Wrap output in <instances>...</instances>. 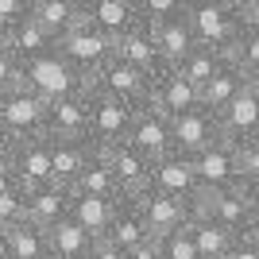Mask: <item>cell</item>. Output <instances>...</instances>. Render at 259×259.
<instances>
[{
	"instance_id": "6da1fadb",
	"label": "cell",
	"mask_w": 259,
	"mask_h": 259,
	"mask_svg": "<svg viewBox=\"0 0 259 259\" xmlns=\"http://www.w3.org/2000/svg\"><path fill=\"white\" fill-rule=\"evenodd\" d=\"M182 16L190 23V31H194V43L213 51V54H221V58L232 54L240 31H244L232 0H186Z\"/></svg>"
},
{
	"instance_id": "7a4b0ae2",
	"label": "cell",
	"mask_w": 259,
	"mask_h": 259,
	"mask_svg": "<svg viewBox=\"0 0 259 259\" xmlns=\"http://www.w3.org/2000/svg\"><path fill=\"white\" fill-rule=\"evenodd\" d=\"M20 85L31 89L35 97L47 101V105L89 93V81L77 74L70 62H66L62 54H58V47H54V51H47V54H39V58L20 62Z\"/></svg>"
},
{
	"instance_id": "3957f363",
	"label": "cell",
	"mask_w": 259,
	"mask_h": 259,
	"mask_svg": "<svg viewBox=\"0 0 259 259\" xmlns=\"http://www.w3.org/2000/svg\"><path fill=\"white\" fill-rule=\"evenodd\" d=\"M89 93L120 101V105H128V108H147L151 105V77L140 74L136 66L120 62V58H108L97 74L89 77Z\"/></svg>"
},
{
	"instance_id": "277c9868",
	"label": "cell",
	"mask_w": 259,
	"mask_h": 259,
	"mask_svg": "<svg viewBox=\"0 0 259 259\" xmlns=\"http://www.w3.org/2000/svg\"><path fill=\"white\" fill-rule=\"evenodd\" d=\"M194 217L225 228L232 236H251V194L244 186L221 190V194H201L194 201Z\"/></svg>"
},
{
	"instance_id": "5b68a950",
	"label": "cell",
	"mask_w": 259,
	"mask_h": 259,
	"mask_svg": "<svg viewBox=\"0 0 259 259\" xmlns=\"http://www.w3.org/2000/svg\"><path fill=\"white\" fill-rule=\"evenodd\" d=\"M58 54H62L66 62H70L77 74L89 81V77H93L101 66L112 58V39H105L97 27H89V23L77 16V23L62 35V39H58Z\"/></svg>"
},
{
	"instance_id": "8992f818",
	"label": "cell",
	"mask_w": 259,
	"mask_h": 259,
	"mask_svg": "<svg viewBox=\"0 0 259 259\" xmlns=\"http://www.w3.org/2000/svg\"><path fill=\"white\" fill-rule=\"evenodd\" d=\"M132 120H136V108L89 93V136H85L89 147L93 151H108V147L124 143L132 132Z\"/></svg>"
},
{
	"instance_id": "52a82bcc",
	"label": "cell",
	"mask_w": 259,
	"mask_h": 259,
	"mask_svg": "<svg viewBox=\"0 0 259 259\" xmlns=\"http://www.w3.org/2000/svg\"><path fill=\"white\" fill-rule=\"evenodd\" d=\"M43 120H47V101H39L31 89H12L0 97V128L16 140H31L43 136Z\"/></svg>"
},
{
	"instance_id": "ba28073f",
	"label": "cell",
	"mask_w": 259,
	"mask_h": 259,
	"mask_svg": "<svg viewBox=\"0 0 259 259\" xmlns=\"http://www.w3.org/2000/svg\"><path fill=\"white\" fill-rule=\"evenodd\" d=\"M197 174L201 194H221V190H236L240 186V162H236V147L228 140H217L213 147H205L201 155L190 159Z\"/></svg>"
},
{
	"instance_id": "9c48e42d",
	"label": "cell",
	"mask_w": 259,
	"mask_h": 259,
	"mask_svg": "<svg viewBox=\"0 0 259 259\" xmlns=\"http://www.w3.org/2000/svg\"><path fill=\"white\" fill-rule=\"evenodd\" d=\"M151 108L162 112L166 120H178V116H186V112L201 108V89H197L194 81H186L182 70L162 66L159 74L151 77Z\"/></svg>"
},
{
	"instance_id": "30bf717a",
	"label": "cell",
	"mask_w": 259,
	"mask_h": 259,
	"mask_svg": "<svg viewBox=\"0 0 259 259\" xmlns=\"http://www.w3.org/2000/svg\"><path fill=\"white\" fill-rule=\"evenodd\" d=\"M136 205H140L143 221H147L151 240L170 236V232H178V228H186L190 221H194V205H190V201H178V197L155 194V190H143V194L136 197Z\"/></svg>"
},
{
	"instance_id": "8fae6325",
	"label": "cell",
	"mask_w": 259,
	"mask_h": 259,
	"mask_svg": "<svg viewBox=\"0 0 259 259\" xmlns=\"http://www.w3.org/2000/svg\"><path fill=\"white\" fill-rule=\"evenodd\" d=\"M97 155H105L108 170H112V178L120 186V197H140L143 190H151V159L140 155L128 140L108 147V151H97Z\"/></svg>"
},
{
	"instance_id": "7c38bea8",
	"label": "cell",
	"mask_w": 259,
	"mask_h": 259,
	"mask_svg": "<svg viewBox=\"0 0 259 259\" xmlns=\"http://www.w3.org/2000/svg\"><path fill=\"white\" fill-rule=\"evenodd\" d=\"M8 170L16 174V182H20L23 194L51 182V147H47L43 136H31V140H16L12 143Z\"/></svg>"
},
{
	"instance_id": "4fadbf2b",
	"label": "cell",
	"mask_w": 259,
	"mask_h": 259,
	"mask_svg": "<svg viewBox=\"0 0 259 259\" xmlns=\"http://www.w3.org/2000/svg\"><path fill=\"white\" fill-rule=\"evenodd\" d=\"M128 143L136 147L140 155H147L151 162L174 155V132H170V120L155 112L151 105L147 108H136V120H132V132H128Z\"/></svg>"
},
{
	"instance_id": "5bb4252c",
	"label": "cell",
	"mask_w": 259,
	"mask_h": 259,
	"mask_svg": "<svg viewBox=\"0 0 259 259\" xmlns=\"http://www.w3.org/2000/svg\"><path fill=\"white\" fill-rule=\"evenodd\" d=\"M170 132H174V155H182V159H194V155H201L205 147H213L221 140L217 116L209 108H194V112L170 120Z\"/></svg>"
},
{
	"instance_id": "9a60e30c",
	"label": "cell",
	"mask_w": 259,
	"mask_h": 259,
	"mask_svg": "<svg viewBox=\"0 0 259 259\" xmlns=\"http://www.w3.org/2000/svg\"><path fill=\"white\" fill-rule=\"evenodd\" d=\"M85 136H89V93L47 105L43 140H85Z\"/></svg>"
},
{
	"instance_id": "2e32d148",
	"label": "cell",
	"mask_w": 259,
	"mask_h": 259,
	"mask_svg": "<svg viewBox=\"0 0 259 259\" xmlns=\"http://www.w3.org/2000/svg\"><path fill=\"white\" fill-rule=\"evenodd\" d=\"M217 128H221V140H228L232 147L259 140V101L251 93V85L217 112Z\"/></svg>"
},
{
	"instance_id": "e0dca14e",
	"label": "cell",
	"mask_w": 259,
	"mask_h": 259,
	"mask_svg": "<svg viewBox=\"0 0 259 259\" xmlns=\"http://www.w3.org/2000/svg\"><path fill=\"white\" fill-rule=\"evenodd\" d=\"M151 190L166 194V197H178V201H190V205L201 197L197 174L190 166V159H182V155H166V159L151 162Z\"/></svg>"
},
{
	"instance_id": "ac0fdd59",
	"label": "cell",
	"mask_w": 259,
	"mask_h": 259,
	"mask_svg": "<svg viewBox=\"0 0 259 259\" xmlns=\"http://www.w3.org/2000/svg\"><path fill=\"white\" fill-rule=\"evenodd\" d=\"M81 20L116 43L124 31L140 23V8H136V0H81Z\"/></svg>"
},
{
	"instance_id": "d6986e66",
	"label": "cell",
	"mask_w": 259,
	"mask_h": 259,
	"mask_svg": "<svg viewBox=\"0 0 259 259\" xmlns=\"http://www.w3.org/2000/svg\"><path fill=\"white\" fill-rule=\"evenodd\" d=\"M112 58H120V62H128V66H136L140 74H147V77H155L162 70V54H159V47H155V35H151V27L147 23H136L132 31H124L112 43Z\"/></svg>"
},
{
	"instance_id": "ffe728a7",
	"label": "cell",
	"mask_w": 259,
	"mask_h": 259,
	"mask_svg": "<svg viewBox=\"0 0 259 259\" xmlns=\"http://www.w3.org/2000/svg\"><path fill=\"white\" fill-rule=\"evenodd\" d=\"M47 147H51V182L62 190H74L89 159L97 155L85 140H47Z\"/></svg>"
},
{
	"instance_id": "44dd1931",
	"label": "cell",
	"mask_w": 259,
	"mask_h": 259,
	"mask_svg": "<svg viewBox=\"0 0 259 259\" xmlns=\"http://www.w3.org/2000/svg\"><path fill=\"white\" fill-rule=\"evenodd\" d=\"M70 201H74V194L62 190V186H54V182L39 186V190H27V221L35 228L51 232L58 221L70 217Z\"/></svg>"
},
{
	"instance_id": "7402d4cb",
	"label": "cell",
	"mask_w": 259,
	"mask_h": 259,
	"mask_svg": "<svg viewBox=\"0 0 259 259\" xmlns=\"http://www.w3.org/2000/svg\"><path fill=\"white\" fill-rule=\"evenodd\" d=\"M108 244L112 248H120L124 255L136 248H143V244H151V232H147V221H143L140 205H136V197H120L116 205V221H112V228H108Z\"/></svg>"
},
{
	"instance_id": "603a6c76",
	"label": "cell",
	"mask_w": 259,
	"mask_h": 259,
	"mask_svg": "<svg viewBox=\"0 0 259 259\" xmlns=\"http://www.w3.org/2000/svg\"><path fill=\"white\" fill-rule=\"evenodd\" d=\"M244 89H248V77H244V70H240L232 58H225V62L217 66V74L209 77L205 85H201V108H209V112L217 116V112H221L228 101H236Z\"/></svg>"
},
{
	"instance_id": "cb8c5ba5",
	"label": "cell",
	"mask_w": 259,
	"mask_h": 259,
	"mask_svg": "<svg viewBox=\"0 0 259 259\" xmlns=\"http://www.w3.org/2000/svg\"><path fill=\"white\" fill-rule=\"evenodd\" d=\"M27 16H31L54 43L62 39L81 16V0H27Z\"/></svg>"
},
{
	"instance_id": "d4e9b609",
	"label": "cell",
	"mask_w": 259,
	"mask_h": 259,
	"mask_svg": "<svg viewBox=\"0 0 259 259\" xmlns=\"http://www.w3.org/2000/svg\"><path fill=\"white\" fill-rule=\"evenodd\" d=\"M116 205H120V197L108 201V197H77L74 194V201H70V221H74L77 228H85L93 240H105L112 221H116Z\"/></svg>"
},
{
	"instance_id": "484cf974",
	"label": "cell",
	"mask_w": 259,
	"mask_h": 259,
	"mask_svg": "<svg viewBox=\"0 0 259 259\" xmlns=\"http://www.w3.org/2000/svg\"><path fill=\"white\" fill-rule=\"evenodd\" d=\"M0 259H51V244H47V232L35 228L31 221L0 232Z\"/></svg>"
},
{
	"instance_id": "4316f807",
	"label": "cell",
	"mask_w": 259,
	"mask_h": 259,
	"mask_svg": "<svg viewBox=\"0 0 259 259\" xmlns=\"http://www.w3.org/2000/svg\"><path fill=\"white\" fill-rule=\"evenodd\" d=\"M182 12H186V4H182ZM151 35H155V47H159V54H162V62H166V66H178L186 54L197 47L194 31H190V23H186V16H174V20L155 23Z\"/></svg>"
},
{
	"instance_id": "83f0119b",
	"label": "cell",
	"mask_w": 259,
	"mask_h": 259,
	"mask_svg": "<svg viewBox=\"0 0 259 259\" xmlns=\"http://www.w3.org/2000/svg\"><path fill=\"white\" fill-rule=\"evenodd\" d=\"M47 244H51V259H89L97 240L66 217V221H58V225L47 232Z\"/></svg>"
},
{
	"instance_id": "f1b7e54d",
	"label": "cell",
	"mask_w": 259,
	"mask_h": 259,
	"mask_svg": "<svg viewBox=\"0 0 259 259\" xmlns=\"http://www.w3.org/2000/svg\"><path fill=\"white\" fill-rule=\"evenodd\" d=\"M54 39L39 27V23L31 20V16H23L20 23H12L8 27V51L20 58V62H27V58H39V54H47V51H54Z\"/></svg>"
},
{
	"instance_id": "f546056e",
	"label": "cell",
	"mask_w": 259,
	"mask_h": 259,
	"mask_svg": "<svg viewBox=\"0 0 259 259\" xmlns=\"http://www.w3.org/2000/svg\"><path fill=\"white\" fill-rule=\"evenodd\" d=\"M70 194H77V197H108V201H116L120 186H116V178H112V170H108L105 155H93V159H89V166L81 170V178H77V186L70 190Z\"/></svg>"
},
{
	"instance_id": "4dcf8cb0",
	"label": "cell",
	"mask_w": 259,
	"mask_h": 259,
	"mask_svg": "<svg viewBox=\"0 0 259 259\" xmlns=\"http://www.w3.org/2000/svg\"><path fill=\"white\" fill-rule=\"evenodd\" d=\"M190 236H194L197 259H225L228 251H232V244H236V236H232V232L209 225V221H201V217H194V221H190Z\"/></svg>"
},
{
	"instance_id": "1f68e13d",
	"label": "cell",
	"mask_w": 259,
	"mask_h": 259,
	"mask_svg": "<svg viewBox=\"0 0 259 259\" xmlns=\"http://www.w3.org/2000/svg\"><path fill=\"white\" fill-rule=\"evenodd\" d=\"M221 62H225L221 54L205 51V47H194V51L186 54V58H182L178 66H174V70H182V77H186V81H194V85L201 89V85L209 81V77L217 74V66H221Z\"/></svg>"
},
{
	"instance_id": "d6a6232c",
	"label": "cell",
	"mask_w": 259,
	"mask_h": 259,
	"mask_svg": "<svg viewBox=\"0 0 259 259\" xmlns=\"http://www.w3.org/2000/svg\"><path fill=\"white\" fill-rule=\"evenodd\" d=\"M228 58L244 70V77H248V81H255V77H259V27L240 31V39H236V47H232V54H228Z\"/></svg>"
},
{
	"instance_id": "836d02e7",
	"label": "cell",
	"mask_w": 259,
	"mask_h": 259,
	"mask_svg": "<svg viewBox=\"0 0 259 259\" xmlns=\"http://www.w3.org/2000/svg\"><path fill=\"white\" fill-rule=\"evenodd\" d=\"M159 244V255L162 259H197V248H194V236H190V225L170 232V236L155 240Z\"/></svg>"
},
{
	"instance_id": "e575fe53",
	"label": "cell",
	"mask_w": 259,
	"mask_h": 259,
	"mask_svg": "<svg viewBox=\"0 0 259 259\" xmlns=\"http://www.w3.org/2000/svg\"><path fill=\"white\" fill-rule=\"evenodd\" d=\"M182 4H186V0H136V8H140V23H147V27L182 16Z\"/></svg>"
},
{
	"instance_id": "d590c367",
	"label": "cell",
	"mask_w": 259,
	"mask_h": 259,
	"mask_svg": "<svg viewBox=\"0 0 259 259\" xmlns=\"http://www.w3.org/2000/svg\"><path fill=\"white\" fill-rule=\"evenodd\" d=\"M236 162H240V186L244 190H259V140L240 143Z\"/></svg>"
},
{
	"instance_id": "8d00e7d4",
	"label": "cell",
	"mask_w": 259,
	"mask_h": 259,
	"mask_svg": "<svg viewBox=\"0 0 259 259\" xmlns=\"http://www.w3.org/2000/svg\"><path fill=\"white\" fill-rule=\"evenodd\" d=\"M23 221H27V194H23V190L4 194V197H0V232L23 225Z\"/></svg>"
},
{
	"instance_id": "74e56055",
	"label": "cell",
	"mask_w": 259,
	"mask_h": 259,
	"mask_svg": "<svg viewBox=\"0 0 259 259\" xmlns=\"http://www.w3.org/2000/svg\"><path fill=\"white\" fill-rule=\"evenodd\" d=\"M12 89H20V58L12 51L0 54V97L12 93Z\"/></svg>"
},
{
	"instance_id": "f35d334b",
	"label": "cell",
	"mask_w": 259,
	"mask_h": 259,
	"mask_svg": "<svg viewBox=\"0 0 259 259\" xmlns=\"http://www.w3.org/2000/svg\"><path fill=\"white\" fill-rule=\"evenodd\" d=\"M27 16V0H0V23L12 27V23H20Z\"/></svg>"
},
{
	"instance_id": "ab89813d",
	"label": "cell",
	"mask_w": 259,
	"mask_h": 259,
	"mask_svg": "<svg viewBox=\"0 0 259 259\" xmlns=\"http://www.w3.org/2000/svg\"><path fill=\"white\" fill-rule=\"evenodd\" d=\"M236 4V16H240V27H259V0H232Z\"/></svg>"
},
{
	"instance_id": "60d3db41",
	"label": "cell",
	"mask_w": 259,
	"mask_h": 259,
	"mask_svg": "<svg viewBox=\"0 0 259 259\" xmlns=\"http://www.w3.org/2000/svg\"><path fill=\"white\" fill-rule=\"evenodd\" d=\"M225 259H259V240L255 236H236V244H232V251Z\"/></svg>"
},
{
	"instance_id": "b9f144b4",
	"label": "cell",
	"mask_w": 259,
	"mask_h": 259,
	"mask_svg": "<svg viewBox=\"0 0 259 259\" xmlns=\"http://www.w3.org/2000/svg\"><path fill=\"white\" fill-rule=\"evenodd\" d=\"M89 259H124V251L112 248L108 240H97V244H93V255H89Z\"/></svg>"
},
{
	"instance_id": "7bdbcfd3",
	"label": "cell",
	"mask_w": 259,
	"mask_h": 259,
	"mask_svg": "<svg viewBox=\"0 0 259 259\" xmlns=\"http://www.w3.org/2000/svg\"><path fill=\"white\" fill-rule=\"evenodd\" d=\"M12 190H20V182H16V174L8 170V162H0V197L12 194Z\"/></svg>"
},
{
	"instance_id": "ee69618b",
	"label": "cell",
	"mask_w": 259,
	"mask_h": 259,
	"mask_svg": "<svg viewBox=\"0 0 259 259\" xmlns=\"http://www.w3.org/2000/svg\"><path fill=\"white\" fill-rule=\"evenodd\" d=\"M124 259H162V255H159V244H155V240H151V244H143V248L128 251V255H124Z\"/></svg>"
},
{
	"instance_id": "f6af8a7d",
	"label": "cell",
	"mask_w": 259,
	"mask_h": 259,
	"mask_svg": "<svg viewBox=\"0 0 259 259\" xmlns=\"http://www.w3.org/2000/svg\"><path fill=\"white\" fill-rule=\"evenodd\" d=\"M251 194V236H259V190H248Z\"/></svg>"
},
{
	"instance_id": "bcb514c9",
	"label": "cell",
	"mask_w": 259,
	"mask_h": 259,
	"mask_svg": "<svg viewBox=\"0 0 259 259\" xmlns=\"http://www.w3.org/2000/svg\"><path fill=\"white\" fill-rule=\"evenodd\" d=\"M8 155H12V136L0 128V162H8Z\"/></svg>"
},
{
	"instance_id": "7dc6e473",
	"label": "cell",
	"mask_w": 259,
	"mask_h": 259,
	"mask_svg": "<svg viewBox=\"0 0 259 259\" xmlns=\"http://www.w3.org/2000/svg\"><path fill=\"white\" fill-rule=\"evenodd\" d=\"M8 51V27H4V23H0V54Z\"/></svg>"
},
{
	"instance_id": "c3c4849f",
	"label": "cell",
	"mask_w": 259,
	"mask_h": 259,
	"mask_svg": "<svg viewBox=\"0 0 259 259\" xmlns=\"http://www.w3.org/2000/svg\"><path fill=\"white\" fill-rule=\"evenodd\" d=\"M248 85H251V93H255V101H259V77H255V81H248Z\"/></svg>"
},
{
	"instance_id": "681fc988",
	"label": "cell",
	"mask_w": 259,
	"mask_h": 259,
	"mask_svg": "<svg viewBox=\"0 0 259 259\" xmlns=\"http://www.w3.org/2000/svg\"><path fill=\"white\" fill-rule=\"evenodd\" d=\"M255 240H259V236H255Z\"/></svg>"
}]
</instances>
